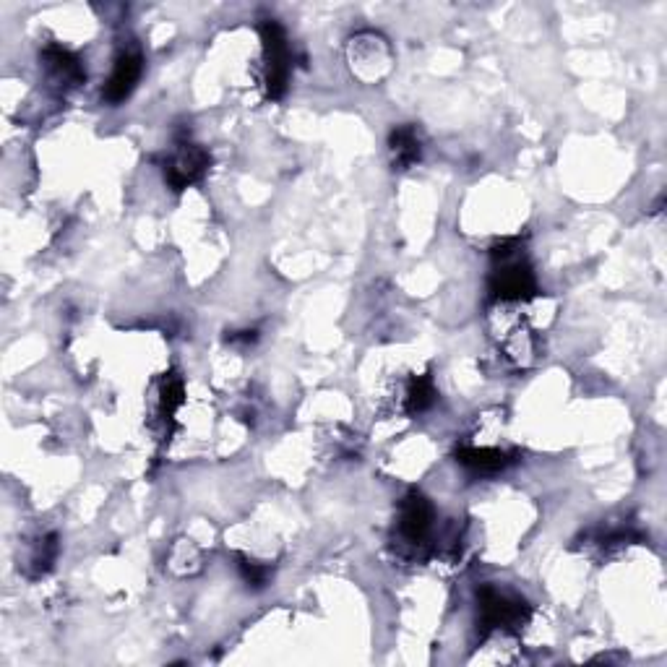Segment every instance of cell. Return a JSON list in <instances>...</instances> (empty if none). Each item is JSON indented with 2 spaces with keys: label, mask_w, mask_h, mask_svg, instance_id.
<instances>
[{
  "label": "cell",
  "mask_w": 667,
  "mask_h": 667,
  "mask_svg": "<svg viewBox=\"0 0 667 667\" xmlns=\"http://www.w3.org/2000/svg\"><path fill=\"white\" fill-rule=\"evenodd\" d=\"M456 462L475 475H496L514 462V456L498 449H477V446H462L456 449Z\"/></svg>",
  "instance_id": "52a82bcc"
},
{
  "label": "cell",
  "mask_w": 667,
  "mask_h": 667,
  "mask_svg": "<svg viewBox=\"0 0 667 667\" xmlns=\"http://www.w3.org/2000/svg\"><path fill=\"white\" fill-rule=\"evenodd\" d=\"M183 381L178 376H167L162 381V412L165 415H175L180 404H183Z\"/></svg>",
  "instance_id": "30bf717a"
},
{
  "label": "cell",
  "mask_w": 667,
  "mask_h": 667,
  "mask_svg": "<svg viewBox=\"0 0 667 667\" xmlns=\"http://www.w3.org/2000/svg\"><path fill=\"white\" fill-rule=\"evenodd\" d=\"M477 605H480V628H483V634H488L493 628H522L529 621V615H532L527 600L498 592L490 584L477 589Z\"/></svg>",
  "instance_id": "6da1fadb"
},
{
  "label": "cell",
  "mask_w": 667,
  "mask_h": 667,
  "mask_svg": "<svg viewBox=\"0 0 667 667\" xmlns=\"http://www.w3.org/2000/svg\"><path fill=\"white\" fill-rule=\"evenodd\" d=\"M141 73H144V60L139 53H120L115 58L113 73L107 79L105 89H102V97H105L110 105H120L126 102L133 94L136 84H139Z\"/></svg>",
  "instance_id": "5b68a950"
},
{
  "label": "cell",
  "mask_w": 667,
  "mask_h": 667,
  "mask_svg": "<svg viewBox=\"0 0 667 667\" xmlns=\"http://www.w3.org/2000/svg\"><path fill=\"white\" fill-rule=\"evenodd\" d=\"M433 516H436V511H433L428 498L412 490L399 503V535L412 545H420L433 527Z\"/></svg>",
  "instance_id": "277c9868"
},
{
  "label": "cell",
  "mask_w": 667,
  "mask_h": 667,
  "mask_svg": "<svg viewBox=\"0 0 667 667\" xmlns=\"http://www.w3.org/2000/svg\"><path fill=\"white\" fill-rule=\"evenodd\" d=\"M42 60H45L47 73L53 76L58 84L63 86H79L86 81V71L81 66V60L60 45H47L42 50Z\"/></svg>",
  "instance_id": "8992f818"
},
{
  "label": "cell",
  "mask_w": 667,
  "mask_h": 667,
  "mask_svg": "<svg viewBox=\"0 0 667 667\" xmlns=\"http://www.w3.org/2000/svg\"><path fill=\"white\" fill-rule=\"evenodd\" d=\"M389 146L397 170H407V167L415 165L417 159H420V152H423L420 136H417V131L412 126L394 128L389 136Z\"/></svg>",
  "instance_id": "ba28073f"
},
{
  "label": "cell",
  "mask_w": 667,
  "mask_h": 667,
  "mask_svg": "<svg viewBox=\"0 0 667 667\" xmlns=\"http://www.w3.org/2000/svg\"><path fill=\"white\" fill-rule=\"evenodd\" d=\"M261 42H264V60H266V94L271 100H282L290 81L292 53L287 45V34L277 21L261 24Z\"/></svg>",
  "instance_id": "7a4b0ae2"
},
{
  "label": "cell",
  "mask_w": 667,
  "mask_h": 667,
  "mask_svg": "<svg viewBox=\"0 0 667 667\" xmlns=\"http://www.w3.org/2000/svg\"><path fill=\"white\" fill-rule=\"evenodd\" d=\"M206 167H209V154L201 146L183 141L178 146V152L165 162V180L172 191H185L188 185L201 180Z\"/></svg>",
  "instance_id": "3957f363"
},
{
  "label": "cell",
  "mask_w": 667,
  "mask_h": 667,
  "mask_svg": "<svg viewBox=\"0 0 667 667\" xmlns=\"http://www.w3.org/2000/svg\"><path fill=\"white\" fill-rule=\"evenodd\" d=\"M240 568V576H243V582L248 584V587L253 589H261L266 587V582H269V566H264V563H256V561H248V558H240L238 563Z\"/></svg>",
  "instance_id": "8fae6325"
},
{
  "label": "cell",
  "mask_w": 667,
  "mask_h": 667,
  "mask_svg": "<svg viewBox=\"0 0 667 667\" xmlns=\"http://www.w3.org/2000/svg\"><path fill=\"white\" fill-rule=\"evenodd\" d=\"M438 391L433 378L430 376H412L410 386H407V412L410 415H420V412L430 410L436 402Z\"/></svg>",
  "instance_id": "9c48e42d"
},
{
  "label": "cell",
  "mask_w": 667,
  "mask_h": 667,
  "mask_svg": "<svg viewBox=\"0 0 667 667\" xmlns=\"http://www.w3.org/2000/svg\"><path fill=\"white\" fill-rule=\"evenodd\" d=\"M230 342H256V331H240V334H232Z\"/></svg>",
  "instance_id": "7c38bea8"
}]
</instances>
